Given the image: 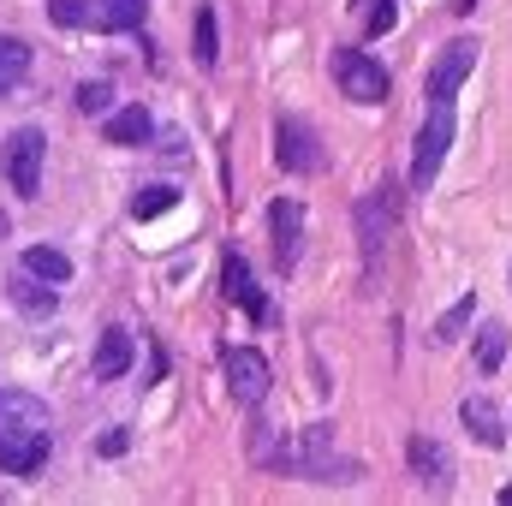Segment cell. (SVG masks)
<instances>
[{
  "label": "cell",
  "mask_w": 512,
  "mask_h": 506,
  "mask_svg": "<svg viewBox=\"0 0 512 506\" xmlns=\"http://www.w3.org/2000/svg\"><path fill=\"white\" fill-rule=\"evenodd\" d=\"M102 137H108V143H120V149H137V143H149V137H155V120H149V108H137V102H131V108H114V114H108Z\"/></svg>",
  "instance_id": "obj_13"
},
{
  "label": "cell",
  "mask_w": 512,
  "mask_h": 506,
  "mask_svg": "<svg viewBox=\"0 0 512 506\" xmlns=\"http://www.w3.org/2000/svg\"><path fill=\"white\" fill-rule=\"evenodd\" d=\"M292 471L310 477V483H352V477H358V465L334 447V429H328V423H316V429H304V435L292 441Z\"/></svg>",
  "instance_id": "obj_2"
},
{
  "label": "cell",
  "mask_w": 512,
  "mask_h": 506,
  "mask_svg": "<svg viewBox=\"0 0 512 506\" xmlns=\"http://www.w3.org/2000/svg\"><path fill=\"white\" fill-rule=\"evenodd\" d=\"M42 149H48V137L36 126H18L6 137V179H12V191H18L24 203L42 191Z\"/></svg>",
  "instance_id": "obj_5"
},
{
  "label": "cell",
  "mask_w": 512,
  "mask_h": 506,
  "mask_svg": "<svg viewBox=\"0 0 512 506\" xmlns=\"http://www.w3.org/2000/svg\"><path fill=\"white\" fill-rule=\"evenodd\" d=\"M149 18V0H96V30H137Z\"/></svg>",
  "instance_id": "obj_17"
},
{
  "label": "cell",
  "mask_w": 512,
  "mask_h": 506,
  "mask_svg": "<svg viewBox=\"0 0 512 506\" xmlns=\"http://www.w3.org/2000/svg\"><path fill=\"white\" fill-rule=\"evenodd\" d=\"M227 387H233V399H239V405H262V399H268V387H274L268 358L251 352V346H233V352H227Z\"/></svg>",
  "instance_id": "obj_8"
},
{
  "label": "cell",
  "mask_w": 512,
  "mask_h": 506,
  "mask_svg": "<svg viewBox=\"0 0 512 506\" xmlns=\"http://www.w3.org/2000/svg\"><path fill=\"white\" fill-rule=\"evenodd\" d=\"M471 316H477V292H471V298H459V304L435 322V346H453V340H459V328H465Z\"/></svg>",
  "instance_id": "obj_22"
},
{
  "label": "cell",
  "mask_w": 512,
  "mask_h": 506,
  "mask_svg": "<svg viewBox=\"0 0 512 506\" xmlns=\"http://www.w3.org/2000/svg\"><path fill=\"white\" fill-rule=\"evenodd\" d=\"M459 423L471 429V441H477V447H489V453H501V447H507V417H501L483 393H471V399L459 405Z\"/></svg>",
  "instance_id": "obj_9"
},
{
  "label": "cell",
  "mask_w": 512,
  "mask_h": 506,
  "mask_svg": "<svg viewBox=\"0 0 512 506\" xmlns=\"http://www.w3.org/2000/svg\"><path fill=\"white\" fill-rule=\"evenodd\" d=\"M126 370H131V334H126V328H108V334H102V346H96L90 376H96V381H120Z\"/></svg>",
  "instance_id": "obj_14"
},
{
  "label": "cell",
  "mask_w": 512,
  "mask_h": 506,
  "mask_svg": "<svg viewBox=\"0 0 512 506\" xmlns=\"http://www.w3.org/2000/svg\"><path fill=\"white\" fill-rule=\"evenodd\" d=\"M96 447H102V453H108V459H114V453H126V447H131V435H126V429H114V435H102V441H96Z\"/></svg>",
  "instance_id": "obj_26"
},
{
  "label": "cell",
  "mask_w": 512,
  "mask_h": 506,
  "mask_svg": "<svg viewBox=\"0 0 512 506\" xmlns=\"http://www.w3.org/2000/svg\"><path fill=\"white\" fill-rule=\"evenodd\" d=\"M471 66H477V36L447 42V48L435 54V66H429V102H453L459 84L471 78Z\"/></svg>",
  "instance_id": "obj_7"
},
{
  "label": "cell",
  "mask_w": 512,
  "mask_h": 506,
  "mask_svg": "<svg viewBox=\"0 0 512 506\" xmlns=\"http://www.w3.org/2000/svg\"><path fill=\"white\" fill-rule=\"evenodd\" d=\"M411 471H417V477H429L435 489H447V483H453V459H447V447H441V441H429V435H411Z\"/></svg>",
  "instance_id": "obj_15"
},
{
  "label": "cell",
  "mask_w": 512,
  "mask_h": 506,
  "mask_svg": "<svg viewBox=\"0 0 512 506\" xmlns=\"http://www.w3.org/2000/svg\"><path fill=\"white\" fill-rule=\"evenodd\" d=\"M334 78H340V96H352L358 108H376V102H387V90H393V78H387L364 48H334Z\"/></svg>",
  "instance_id": "obj_4"
},
{
  "label": "cell",
  "mask_w": 512,
  "mask_h": 506,
  "mask_svg": "<svg viewBox=\"0 0 512 506\" xmlns=\"http://www.w3.org/2000/svg\"><path fill=\"white\" fill-rule=\"evenodd\" d=\"M274 161H280L286 173H316V167H322L316 126H310V120H298V114H286V120L274 126Z\"/></svg>",
  "instance_id": "obj_6"
},
{
  "label": "cell",
  "mask_w": 512,
  "mask_h": 506,
  "mask_svg": "<svg viewBox=\"0 0 512 506\" xmlns=\"http://www.w3.org/2000/svg\"><path fill=\"white\" fill-rule=\"evenodd\" d=\"M370 30H376V36H382V30H393V6H387V0L370 12Z\"/></svg>",
  "instance_id": "obj_27"
},
{
  "label": "cell",
  "mask_w": 512,
  "mask_h": 506,
  "mask_svg": "<svg viewBox=\"0 0 512 506\" xmlns=\"http://www.w3.org/2000/svg\"><path fill=\"white\" fill-rule=\"evenodd\" d=\"M78 108H84V114H108V108H114V90H108V84H84V90H78Z\"/></svg>",
  "instance_id": "obj_25"
},
{
  "label": "cell",
  "mask_w": 512,
  "mask_h": 506,
  "mask_svg": "<svg viewBox=\"0 0 512 506\" xmlns=\"http://www.w3.org/2000/svg\"><path fill=\"white\" fill-rule=\"evenodd\" d=\"M221 286H227V298H233L239 310H251L256 322H268V298L256 292L251 262H245V256H227V262H221Z\"/></svg>",
  "instance_id": "obj_12"
},
{
  "label": "cell",
  "mask_w": 512,
  "mask_h": 506,
  "mask_svg": "<svg viewBox=\"0 0 512 506\" xmlns=\"http://www.w3.org/2000/svg\"><path fill=\"white\" fill-rule=\"evenodd\" d=\"M54 447V417L36 393H18V387H0V471L6 477H30L42 471Z\"/></svg>",
  "instance_id": "obj_1"
},
{
  "label": "cell",
  "mask_w": 512,
  "mask_h": 506,
  "mask_svg": "<svg viewBox=\"0 0 512 506\" xmlns=\"http://www.w3.org/2000/svg\"><path fill=\"white\" fill-rule=\"evenodd\" d=\"M24 274H36V280H48V286H66V280H72V256L54 251V245H30V251H24Z\"/></svg>",
  "instance_id": "obj_16"
},
{
  "label": "cell",
  "mask_w": 512,
  "mask_h": 506,
  "mask_svg": "<svg viewBox=\"0 0 512 506\" xmlns=\"http://www.w3.org/2000/svg\"><path fill=\"white\" fill-rule=\"evenodd\" d=\"M447 149H453V102H429V120L417 126V155H411V191L435 185Z\"/></svg>",
  "instance_id": "obj_3"
},
{
  "label": "cell",
  "mask_w": 512,
  "mask_h": 506,
  "mask_svg": "<svg viewBox=\"0 0 512 506\" xmlns=\"http://www.w3.org/2000/svg\"><path fill=\"white\" fill-rule=\"evenodd\" d=\"M173 203H179L173 185H143V197H131V221H155V215H167Z\"/></svg>",
  "instance_id": "obj_21"
},
{
  "label": "cell",
  "mask_w": 512,
  "mask_h": 506,
  "mask_svg": "<svg viewBox=\"0 0 512 506\" xmlns=\"http://www.w3.org/2000/svg\"><path fill=\"white\" fill-rule=\"evenodd\" d=\"M12 304H24L30 316H48V310H54V292L36 286V274H30V280H12Z\"/></svg>",
  "instance_id": "obj_24"
},
{
  "label": "cell",
  "mask_w": 512,
  "mask_h": 506,
  "mask_svg": "<svg viewBox=\"0 0 512 506\" xmlns=\"http://www.w3.org/2000/svg\"><path fill=\"white\" fill-rule=\"evenodd\" d=\"M387 233H393V209H387V197H364V203H358V245H364V262H382Z\"/></svg>",
  "instance_id": "obj_11"
},
{
  "label": "cell",
  "mask_w": 512,
  "mask_h": 506,
  "mask_svg": "<svg viewBox=\"0 0 512 506\" xmlns=\"http://www.w3.org/2000/svg\"><path fill=\"white\" fill-rule=\"evenodd\" d=\"M191 42H197V48H191V54H197V66H215V60H221V30H215V12H209V6L197 12Z\"/></svg>",
  "instance_id": "obj_20"
},
{
  "label": "cell",
  "mask_w": 512,
  "mask_h": 506,
  "mask_svg": "<svg viewBox=\"0 0 512 506\" xmlns=\"http://www.w3.org/2000/svg\"><path fill=\"white\" fill-rule=\"evenodd\" d=\"M48 18L60 30H96V0H48Z\"/></svg>",
  "instance_id": "obj_19"
},
{
  "label": "cell",
  "mask_w": 512,
  "mask_h": 506,
  "mask_svg": "<svg viewBox=\"0 0 512 506\" xmlns=\"http://www.w3.org/2000/svg\"><path fill=\"white\" fill-rule=\"evenodd\" d=\"M501 358H507V328H501V322H489V328H483V340H477V364H483V376H495V370H501Z\"/></svg>",
  "instance_id": "obj_23"
},
{
  "label": "cell",
  "mask_w": 512,
  "mask_h": 506,
  "mask_svg": "<svg viewBox=\"0 0 512 506\" xmlns=\"http://www.w3.org/2000/svg\"><path fill=\"white\" fill-rule=\"evenodd\" d=\"M24 72H30V48H24L18 36H6V30H0V102L18 90V78H24Z\"/></svg>",
  "instance_id": "obj_18"
},
{
  "label": "cell",
  "mask_w": 512,
  "mask_h": 506,
  "mask_svg": "<svg viewBox=\"0 0 512 506\" xmlns=\"http://www.w3.org/2000/svg\"><path fill=\"white\" fill-rule=\"evenodd\" d=\"M268 233H274V262L292 268V262H298V233H304V209H298L292 197H280V203L268 209Z\"/></svg>",
  "instance_id": "obj_10"
}]
</instances>
